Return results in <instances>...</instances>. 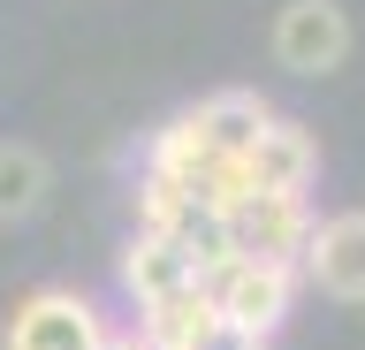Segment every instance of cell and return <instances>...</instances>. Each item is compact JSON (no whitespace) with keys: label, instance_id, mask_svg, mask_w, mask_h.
<instances>
[{"label":"cell","instance_id":"6da1fadb","mask_svg":"<svg viewBox=\"0 0 365 350\" xmlns=\"http://www.w3.org/2000/svg\"><path fill=\"white\" fill-rule=\"evenodd\" d=\"M312 221H319L312 198H289V190H236L221 206L228 259H274V267H297V259H304Z\"/></svg>","mask_w":365,"mask_h":350},{"label":"cell","instance_id":"7a4b0ae2","mask_svg":"<svg viewBox=\"0 0 365 350\" xmlns=\"http://www.w3.org/2000/svg\"><path fill=\"white\" fill-rule=\"evenodd\" d=\"M205 297L221 312V327H244L267 343L274 327L289 320L297 304V267H274V259H221L213 274H205Z\"/></svg>","mask_w":365,"mask_h":350},{"label":"cell","instance_id":"3957f363","mask_svg":"<svg viewBox=\"0 0 365 350\" xmlns=\"http://www.w3.org/2000/svg\"><path fill=\"white\" fill-rule=\"evenodd\" d=\"M274 61L289 76H335L358 46V31H350V8L342 0H282V16L267 31Z\"/></svg>","mask_w":365,"mask_h":350},{"label":"cell","instance_id":"277c9868","mask_svg":"<svg viewBox=\"0 0 365 350\" xmlns=\"http://www.w3.org/2000/svg\"><path fill=\"white\" fill-rule=\"evenodd\" d=\"M8 350H91L107 335V312L84 297V289H31L8 312Z\"/></svg>","mask_w":365,"mask_h":350},{"label":"cell","instance_id":"5b68a950","mask_svg":"<svg viewBox=\"0 0 365 350\" xmlns=\"http://www.w3.org/2000/svg\"><path fill=\"white\" fill-rule=\"evenodd\" d=\"M297 274L312 282L319 297H335V304H365V213H327V221H312Z\"/></svg>","mask_w":365,"mask_h":350},{"label":"cell","instance_id":"8992f818","mask_svg":"<svg viewBox=\"0 0 365 350\" xmlns=\"http://www.w3.org/2000/svg\"><path fill=\"white\" fill-rule=\"evenodd\" d=\"M319 175V138L297 115H274L259 130V145L244 153V190H289V198H312Z\"/></svg>","mask_w":365,"mask_h":350},{"label":"cell","instance_id":"52a82bcc","mask_svg":"<svg viewBox=\"0 0 365 350\" xmlns=\"http://www.w3.org/2000/svg\"><path fill=\"white\" fill-rule=\"evenodd\" d=\"M114 274H122V297L145 312V304L160 297H182V289H198V267L175 252V236H160V229H130V244H122V259H114Z\"/></svg>","mask_w":365,"mask_h":350},{"label":"cell","instance_id":"ba28073f","mask_svg":"<svg viewBox=\"0 0 365 350\" xmlns=\"http://www.w3.org/2000/svg\"><path fill=\"white\" fill-rule=\"evenodd\" d=\"M190 115V130L205 138V153H221V160H244L251 145H259V130H267L282 107L259 92H244V84H228V92H205L198 107H182Z\"/></svg>","mask_w":365,"mask_h":350},{"label":"cell","instance_id":"9c48e42d","mask_svg":"<svg viewBox=\"0 0 365 350\" xmlns=\"http://www.w3.org/2000/svg\"><path fill=\"white\" fill-rule=\"evenodd\" d=\"M213 327H221V312H213V297L198 289H182V297H160L137 312V335H145V350H205L213 343Z\"/></svg>","mask_w":365,"mask_h":350},{"label":"cell","instance_id":"30bf717a","mask_svg":"<svg viewBox=\"0 0 365 350\" xmlns=\"http://www.w3.org/2000/svg\"><path fill=\"white\" fill-rule=\"evenodd\" d=\"M46 190H53V168H46V153H38V145L0 138V229L31 221V213L46 206Z\"/></svg>","mask_w":365,"mask_h":350},{"label":"cell","instance_id":"8fae6325","mask_svg":"<svg viewBox=\"0 0 365 350\" xmlns=\"http://www.w3.org/2000/svg\"><path fill=\"white\" fill-rule=\"evenodd\" d=\"M91 350H145V335H137V327H130V335H114V327H107V335H99Z\"/></svg>","mask_w":365,"mask_h":350},{"label":"cell","instance_id":"7c38bea8","mask_svg":"<svg viewBox=\"0 0 365 350\" xmlns=\"http://www.w3.org/2000/svg\"><path fill=\"white\" fill-rule=\"evenodd\" d=\"M0 350H8V335H0Z\"/></svg>","mask_w":365,"mask_h":350}]
</instances>
